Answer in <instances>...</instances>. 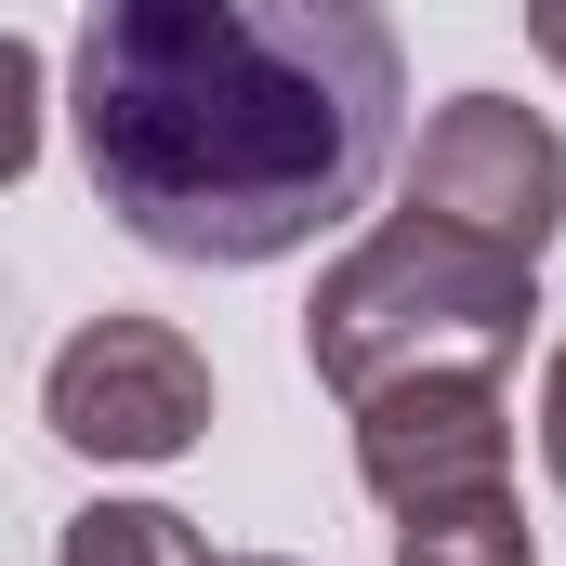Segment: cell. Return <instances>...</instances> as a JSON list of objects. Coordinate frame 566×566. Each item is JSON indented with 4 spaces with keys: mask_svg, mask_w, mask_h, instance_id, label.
<instances>
[{
    "mask_svg": "<svg viewBox=\"0 0 566 566\" xmlns=\"http://www.w3.org/2000/svg\"><path fill=\"white\" fill-rule=\"evenodd\" d=\"M66 93L119 238L158 264H277L396 171L409 53L369 0H106Z\"/></svg>",
    "mask_w": 566,
    "mask_h": 566,
    "instance_id": "6da1fadb",
    "label": "cell"
},
{
    "mask_svg": "<svg viewBox=\"0 0 566 566\" xmlns=\"http://www.w3.org/2000/svg\"><path fill=\"white\" fill-rule=\"evenodd\" d=\"M527 329H541V264H514V251H488V238H461L434 211L369 224L303 303V356H316V382L343 409H369L396 382H434V369L501 382L527 356Z\"/></svg>",
    "mask_w": 566,
    "mask_h": 566,
    "instance_id": "7a4b0ae2",
    "label": "cell"
},
{
    "mask_svg": "<svg viewBox=\"0 0 566 566\" xmlns=\"http://www.w3.org/2000/svg\"><path fill=\"white\" fill-rule=\"evenodd\" d=\"M40 422L80 461H185L211 434V356L171 316H93L40 369Z\"/></svg>",
    "mask_w": 566,
    "mask_h": 566,
    "instance_id": "3957f363",
    "label": "cell"
},
{
    "mask_svg": "<svg viewBox=\"0 0 566 566\" xmlns=\"http://www.w3.org/2000/svg\"><path fill=\"white\" fill-rule=\"evenodd\" d=\"M409 211L541 264L566 238V133L541 106H514V93H448L422 119V158H409Z\"/></svg>",
    "mask_w": 566,
    "mask_h": 566,
    "instance_id": "277c9868",
    "label": "cell"
},
{
    "mask_svg": "<svg viewBox=\"0 0 566 566\" xmlns=\"http://www.w3.org/2000/svg\"><path fill=\"white\" fill-rule=\"evenodd\" d=\"M514 461V409L488 369H434L356 409V488L396 501V514H448V501H488Z\"/></svg>",
    "mask_w": 566,
    "mask_h": 566,
    "instance_id": "5b68a950",
    "label": "cell"
},
{
    "mask_svg": "<svg viewBox=\"0 0 566 566\" xmlns=\"http://www.w3.org/2000/svg\"><path fill=\"white\" fill-rule=\"evenodd\" d=\"M396 566H541V527L514 514V488H488V501L409 514V527H396Z\"/></svg>",
    "mask_w": 566,
    "mask_h": 566,
    "instance_id": "8992f818",
    "label": "cell"
},
{
    "mask_svg": "<svg viewBox=\"0 0 566 566\" xmlns=\"http://www.w3.org/2000/svg\"><path fill=\"white\" fill-rule=\"evenodd\" d=\"M53 566H211V541L171 501H93V514H66V554Z\"/></svg>",
    "mask_w": 566,
    "mask_h": 566,
    "instance_id": "52a82bcc",
    "label": "cell"
},
{
    "mask_svg": "<svg viewBox=\"0 0 566 566\" xmlns=\"http://www.w3.org/2000/svg\"><path fill=\"white\" fill-rule=\"evenodd\" d=\"M27 106H40V53L0 40V171H27Z\"/></svg>",
    "mask_w": 566,
    "mask_h": 566,
    "instance_id": "ba28073f",
    "label": "cell"
},
{
    "mask_svg": "<svg viewBox=\"0 0 566 566\" xmlns=\"http://www.w3.org/2000/svg\"><path fill=\"white\" fill-rule=\"evenodd\" d=\"M541 461H554V488H566V343H554V369H541Z\"/></svg>",
    "mask_w": 566,
    "mask_h": 566,
    "instance_id": "9c48e42d",
    "label": "cell"
},
{
    "mask_svg": "<svg viewBox=\"0 0 566 566\" xmlns=\"http://www.w3.org/2000/svg\"><path fill=\"white\" fill-rule=\"evenodd\" d=\"M527 53H541V66H566V0H541V13H527Z\"/></svg>",
    "mask_w": 566,
    "mask_h": 566,
    "instance_id": "30bf717a",
    "label": "cell"
},
{
    "mask_svg": "<svg viewBox=\"0 0 566 566\" xmlns=\"http://www.w3.org/2000/svg\"><path fill=\"white\" fill-rule=\"evenodd\" d=\"M238 566H290V554H238Z\"/></svg>",
    "mask_w": 566,
    "mask_h": 566,
    "instance_id": "8fae6325",
    "label": "cell"
}]
</instances>
